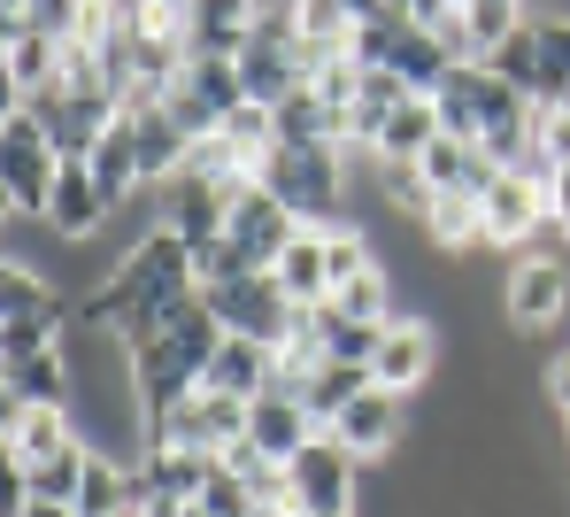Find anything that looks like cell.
I'll return each instance as SVG.
<instances>
[{"instance_id": "1", "label": "cell", "mask_w": 570, "mask_h": 517, "mask_svg": "<svg viewBox=\"0 0 570 517\" xmlns=\"http://www.w3.org/2000/svg\"><path fill=\"white\" fill-rule=\"evenodd\" d=\"M193 294H200V279H193V247L170 232V224H155L147 240H131L94 286L78 294L70 324H86V332H116V340H139V332H155V324L178 310V302H193Z\"/></svg>"}, {"instance_id": "2", "label": "cell", "mask_w": 570, "mask_h": 517, "mask_svg": "<svg viewBox=\"0 0 570 517\" xmlns=\"http://www.w3.org/2000/svg\"><path fill=\"white\" fill-rule=\"evenodd\" d=\"M216 348H224V316L208 310V294L178 302V310L163 316L155 332H139V340H131V379H139L147 417H163L178 394H193Z\"/></svg>"}, {"instance_id": "3", "label": "cell", "mask_w": 570, "mask_h": 517, "mask_svg": "<svg viewBox=\"0 0 570 517\" xmlns=\"http://www.w3.org/2000/svg\"><path fill=\"white\" fill-rule=\"evenodd\" d=\"M55 178H62V155H55L39 108L8 101V116H0V194H8V224H47Z\"/></svg>"}, {"instance_id": "4", "label": "cell", "mask_w": 570, "mask_h": 517, "mask_svg": "<svg viewBox=\"0 0 570 517\" xmlns=\"http://www.w3.org/2000/svg\"><path fill=\"white\" fill-rule=\"evenodd\" d=\"M255 178H263L301 224H340V216H355V208H347V147H271Z\"/></svg>"}, {"instance_id": "5", "label": "cell", "mask_w": 570, "mask_h": 517, "mask_svg": "<svg viewBox=\"0 0 570 517\" xmlns=\"http://www.w3.org/2000/svg\"><path fill=\"white\" fill-rule=\"evenodd\" d=\"M285 471H293V510H301V517H363L371 464H363L355 448H340L332 432H316Z\"/></svg>"}, {"instance_id": "6", "label": "cell", "mask_w": 570, "mask_h": 517, "mask_svg": "<svg viewBox=\"0 0 570 517\" xmlns=\"http://www.w3.org/2000/svg\"><path fill=\"white\" fill-rule=\"evenodd\" d=\"M200 294H208V310L224 316V332H247V340H271V348H285V332L301 316V302H285V286L271 271H239V279H216Z\"/></svg>"}, {"instance_id": "7", "label": "cell", "mask_w": 570, "mask_h": 517, "mask_svg": "<svg viewBox=\"0 0 570 517\" xmlns=\"http://www.w3.org/2000/svg\"><path fill=\"white\" fill-rule=\"evenodd\" d=\"M232 194H239V178H216V170H178L170 186H155V202H163V224L200 247V240H224V224H232Z\"/></svg>"}, {"instance_id": "8", "label": "cell", "mask_w": 570, "mask_h": 517, "mask_svg": "<svg viewBox=\"0 0 570 517\" xmlns=\"http://www.w3.org/2000/svg\"><path fill=\"white\" fill-rule=\"evenodd\" d=\"M432 371H440V332H432V316H424V310H401L393 324H385L379 355H371V379L416 402V394L432 387Z\"/></svg>"}, {"instance_id": "9", "label": "cell", "mask_w": 570, "mask_h": 517, "mask_svg": "<svg viewBox=\"0 0 570 517\" xmlns=\"http://www.w3.org/2000/svg\"><path fill=\"white\" fill-rule=\"evenodd\" d=\"M301 232V216L263 186V178H239V194H232V224H224V240L247 255V271H271L278 263V247Z\"/></svg>"}, {"instance_id": "10", "label": "cell", "mask_w": 570, "mask_h": 517, "mask_svg": "<svg viewBox=\"0 0 570 517\" xmlns=\"http://www.w3.org/2000/svg\"><path fill=\"white\" fill-rule=\"evenodd\" d=\"M501 310H509L517 332H556L570 316V255H524V263L509 271Z\"/></svg>"}, {"instance_id": "11", "label": "cell", "mask_w": 570, "mask_h": 517, "mask_svg": "<svg viewBox=\"0 0 570 517\" xmlns=\"http://www.w3.org/2000/svg\"><path fill=\"white\" fill-rule=\"evenodd\" d=\"M324 432H332L340 448H355L363 464H385V456L401 448V432H409V394H393V387H379V379H371V387H363L347 410L332 417Z\"/></svg>"}, {"instance_id": "12", "label": "cell", "mask_w": 570, "mask_h": 517, "mask_svg": "<svg viewBox=\"0 0 570 517\" xmlns=\"http://www.w3.org/2000/svg\"><path fill=\"white\" fill-rule=\"evenodd\" d=\"M78 402V363H70V332L23 363H0V410H70Z\"/></svg>"}, {"instance_id": "13", "label": "cell", "mask_w": 570, "mask_h": 517, "mask_svg": "<svg viewBox=\"0 0 570 517\" xmlns=\"http://www.w3.org/2000/svg\"><path fill=\"white\" fill-rule=\"evenodd\" d=\"M108 224H116V202L100 194V178L86 170V155H70L62 178H55V202H47V232L70 240V247H94Z\"/></svg>"}, {"instance_id": "14", "label": "cell", "mask_w": 570, "mask_h": 517, "mask_svg": "<svg viewBox=\"0 0 570 517\" xmlns=\"http://www.w3.org/2000/svg\"><path fill=\"white\" fill-rule=\"evenodd\" d=\"M271 279L285 286V302H301V310H324V302H332V240H324V224H301V232L285 240Z\"/></svg>"}, {"instance_id": "15", "label": "cell", "mask_w": 570, "mask_h": 517, "mask_svg": "<svg viewBox=\"0 0 570 517\" xmlns=\"http://www.w3.org/2000/svg\"><path fill=\"white\" fill-rule=\"evenodd\" d=\"M200 379L224 387V394H239V402H263V394L278 387V348H271V340H247V332H224V348L208 355Z\"/></svg>"}, {"instance_id": "16", "label": "cell", "mask_w": 570, "mask_h": 517, "mask_svg": "<svg viewBox=\"0 0 570 517\" xmlns=\"http://www.w3.org/2000/svg\"><path fill=\"white\" fill-rule=\"evenodd\" d=\"M124 116H131V131H139V170H147V186H170V178L186 170V155H193V131L178 124V108L139 101V108H124Z\"/></svg>"}, {"instance_id": "17", "label": "cell", "mask_w": 570, "mask_h": 517, "mask_svg": "<svg viewBox=\"0 0 570 517\" xmlns=\"http://www.w3.org/2000/svg\"><path fill=\"white\" fill-rule=\"evenodd\" d=\"M316 432H324V425L308 417V402H301L293 387H271V394L247 410V440H255L263 456H278V464H293V456H301Z\"/></svg>"}, {"instance_id": "18", "label": "cell", "mask_w": 570, "mask_h": 517, "mask_svg": "<svg viewBox=\"0 0 570 517\" xmlns=\"http://www.w3.org/2000/svg\"><path fill=\"white\" fill-rule=\"evenodd\" d=\"M86 464H94V440L70 432V440H62L55 456H39V464H8V487H23V495H39V503H78Z\"/></svg>"}, {"instance_id": "19", "label": "cell", "mask_w": 570, "mask_h": 517, "mask_svg": "<svg viewBox=\"0 0 570 517\" xmlns=\"http://www.w3.org/2000/svg\"><path fill=\"white\" fill-rule=\"evenodd\" d=\"M86 170L100 178V194L116 208H131L147 194V170H139V131H131V116H116L108 131L94 139V155H86Z\"/></svg>"}, {"instance_id": "20", "label": "cell", "mask_w": 570, "mask_h": 517, "mask_svg": "<svg viewBox=\"0 0 570 517\" xmlns=\"http://www.w3.org/2000/svg\"><path fill=\"white\" fill-rule=\"evenodd\" d=\"M440 131H448V124H440V101H432V94H409V101L379 124L371 163H424V147H432Z\"/></svg>"}, {"instance_id": "21", "label": "cell", "mask_w": 570, "mask_h": 517, "mask_svg": "<svg viewBox=\"0 0 570 517\" xmlns=\"http://www.w3.org/2000/svg\"><path fill=\"white\" fill-rule=\"evenodd\" d=\"M0 39H8V101H31L62 78V39L55 31L23 23V31H0Z\"/></svg>"}, {"instance_id": "22", "label": "cell", "mask_w": 570, "mask_h": 517, "mask_svg": "<svg viewBox=\"0 0 570 517\" xmlns=\"http://www.w3.org/2000/svg\"><path fill=\"white\" fill-rule=\"evenodd\" d=\"M208 471H216V456L178 448V440H147V456H139V479H147L155 495H178V503H193V495L208 487Z\"/></svg>"}, {"instance_id": "23", "label": "cell", "mask_w": 570, "mask_h": 517, "mask_svg": "<svg viewBox=\"0 0 570 517\" xmlns=\"http://www.w3.org/2000/svg\"><path fill=\"white\" fill-rule=\"evenodd\" d=\"M70 432H78V417H70V410H0L8 464H39V456H55Z\"/></svg>"}, {"instance_id": "24", "label": "cell", "mask_w": 570, "mask_h": 517, "mask_svg": "<svg viewBox=\"0 0 570 517\" xmlns=\"http://www.w3.org/2000/svg\"><path fill=\"white\" fill-rule=\"evenodd\" d=\"M278 147H347V139H340V116L324 108L316 86H293L278 101Z\"/></svg>"}, {"instance_id": "25", "label": "cell", "mask_w": 570, "mask_h": 517, "mask_svg": "<svg viewBox=\"0 0 570 517\" xmlns=\"http://www.w3.org/2000/svg\"><path fill=\"white\" fill-rule=\"evenodd\" d=\"M363 387H371V363H332V355H324V363L301 379V402H308V417H316V425H332V417L347 410Z\"/></svg>"}, {"instance_id": "26", "label": "cell", "mask_w": 570, "mask_h": 517, "mask_svg": "<svg viewBox=\"0 0 570 517\" xmlns=\"http://www.w3.org/2000/svg\"><path fill=\"white\" fill-rule=\"evenodd\" d=\"M455 16H463V55H471V62H485V55H493V47L524 23V0H463Z\"/></svg>"}, {"instance_id": "27", "label": "cell", "mask_w": 570, "mask_h": 517, "mask_svg": "<svg viewBox=\"0 0 570 517\" xmlns=\"http://www.w3.org/2000/svg\"><path fill=\"white\" fill-rule=\"evenodd\" d=\"M332 310H340V316H371V324H393V316H401V294H393V271H385V263H371L363 279L332 286Z\"/></svg>"}, {"instance_id": "28", "label": "cell", "mask_w": 570, "mask_h": 517, "mask_svg": "<svg viewBox=\"0 0 570 517\" xmlns=\"http://www.w3.org/2000/svg\"><path fill=\"white\" fill-rule=\"evenodd\" d=\"M485 70H501L509 86H524V94L540 101V23L524 16V23H517V31H509V39L485 55Z\"/></svg>"}, {"instance_id": "29", "label": "cell", "mask_w": 570, "mask_h": 517, "mask_svg": "<svg viewBox=\"0 0 570 517\" xmlns=\"http://www.w3.org/2000/svg\"><path fill=\"white\" fill-rule=\"evenodd\" d=\"M385 340V324H371V316H340L332 302H324V355L332 363H371Z\"/></svg>"}, {"instance_id": "30", "label": "cell", "mask_w": 570, "mask_h": 517, "mask_svg": "<svg viewBox=\"0 0 570 517\" xmlns=\"http://www.w3.org/2000/svg\"><path fill=\"white\" fill-rule=\"evenodd\" d=\"M540 23V101L570 94V16H532Z\"/></svg>"}, {"instance_id": "31", "label": "cell", "mask_w": 570, "mask_h": 517, "mask_svg": "<svg viewBox=\"0 0 570 517\" xmlns=\"http://www.w3.org/2000/svg\"><path fill=\"white\" fill-rule=\"evenodd\" d=\"M193 503H200L208 517H263V503H255V487H247V479H239V471H232L224 456H216V471H208V487H200Z\"/></svg>"}, {"instance_id": "32", "label": "cell", "mask_w": 570, "mask_h": 517, "mask_svg": "<svg viewBox=\"0 0 570 517\" xmlns=\"http://www.w3.org/2000/svg\"><path fill=\"white\" fill-rule=\"evenodd\" d=\"M540 394H548V410H556V417H570V348H563V355H548Z\"/></svg>"}, {"instance_id": "33", "label": "cell", "mask_w": 570, "mask_h": 517, "mask_svg": "<svg viewBox=\"0 0 570 517\" xmlns=\"http://www.w3.org/2000/svg\"><path fill=\"white\" fill-rule=\"evenodd\" d=\"M8 517H86L78 503H39V495H23V487H8Z\"/></svg>"}, {"instance_id": "34", "label": "cell", "mask_w": 570, "mask_h": 517, "mask_svg": "<svg viewBox=\"0 0 570 517\" xmlns=\"http://www.w3.org/2000/svg\"><path fill=\"white\" fill-rule=\"evenodd\" d=\"M556 224H563V240H570V163L556 170Z\"/></svg>"}, {"instance_id": "35", "label": "cell", "mask_w": 570, "mask_h": 517, "mask_svg": "<svg viewBox=\"0 0 570 517\" xmlns=\"http://www.w3.org/2000/svg\"><path fill=\"white\" fill-rule=\"evenodd\" d=\"M556 108H570V94H563V101H556Z\"/></svg>"}]
</instances>
